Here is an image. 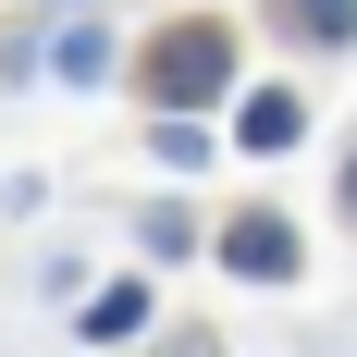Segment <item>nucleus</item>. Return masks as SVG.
Returning a JSON list of instances; mask_svg holds the SVG:
<instances>
[{"label":"nucleus","mask_w":357,"mask_h":357,"mask_svg":"<svg viewBox=\"0 0 357 357\" xmlns=\"http://www.w3.org/2000/svg\"><path fill=\"white\" fill-rule=\"evenodd\" d=\"M222 86H234V25H210V13H185L136 50V99H160V123H185V99H222Z\"/></svg>","instance_id":"obj_1"},{"label":"nucleus","mask_w":357,"mask_h":357,"mask_svg":"<svg viewBox=\"0 0 357 357\" xmlns=\"http://www.w3.org/2000/svg\"><path fill=\"white\" fill-rule=\"evenodd\" d=\"M222 259H234L247 284H284V271H296V222L284 210H234V222H222Z\"/></svg>","instance_id":"obj_2"},{"label":"nucleus","mask_w":357,"mask_h":357,"mask_svg":"<svg viewBox=\"0 0 357 357\" xmlns=\"http://www.w3.org/2000/svg\"><path fill=\"white\" fill-rule=\"evenodd\" d=\"M296 136H308V99H284V86H259V99L234 111V148H259V160H284Z\"/></svg>","instance_id":"obj_3"},{"label":"nucleus","mask_w":357,"mask_h":357,"mask_svg":"<svg viewBox=\"0 0 357 357\" xmlns=\"http://www.w3.org/2000/svg\"><path fill=\"white\" fill-rule=\"evenodd\" d=\"M284 13V37H308V50H345L357 37V0H271Z\"/></svg>","instance_id":"obj_4"},{"label":"nucleus","mask_w":357,"mask_h":357,"mask_svg":"<svg viewBox=\"0 0 357 357\" xmlns=\"http://www.w3.org/2000/svg\"><path fill=\"white\" fill-rule=\"evenodd\" d=\"M136 321H148V284H99L86 296V333H99V345H123Z\"/></svg>","instance_id":"obj_5"},{"label":"nucleus","mask_w":357,"mask_h":357,"mask_svg":"<svg viewBox=\"0 0 357 357\" xmlns=\"http://www.w3.org/2000/svg\"><path fill=\"white\" fill-rule=\"evenodd\" d=\"M345 210H357V160H345Z\"/></svg>","instance_id":"obj_6"}]
</instances>
